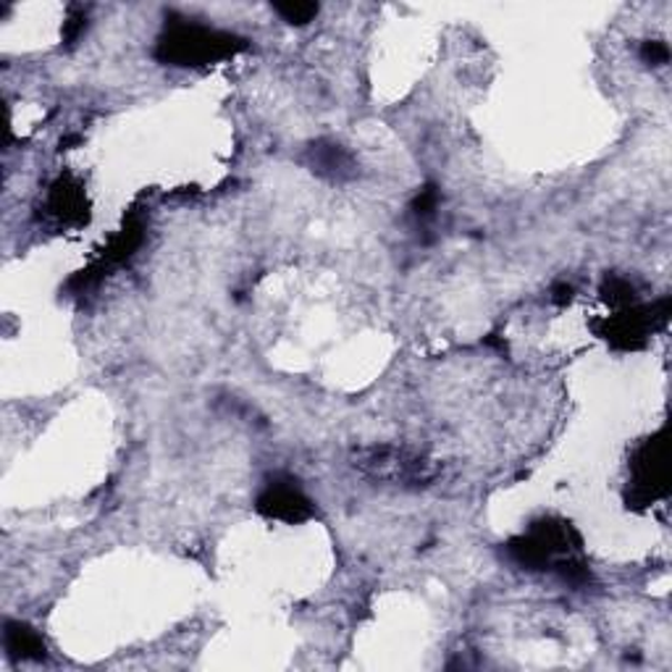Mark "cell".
Returning a JSON list of instances; mask_svg holds the SVG:
<instances>
[{
	"label": "cell",
	"mask_w": 672,
	"mask_h": 672,
	"mask_svg": "<svg viewBox=\"0 0 672 672\" xmlns=\"http://www.w3.org/2000/svg\"><path fill=\"white\" fill-rule=\"evenodd\" d=\"M670 318V300H660L656 305H628L615 315L596 323V334L606 339L615 350H641L654 329H662Z\"/></svg>",
	"instance_id": "277c9868"
},
{
	"label": "cell",
	"mask_w": 672,
	"mask_h": 672,
	"mask_svg": "<svg viewBox=\"0 0 672 672\" xmlns=\"http://www.w3.org/2000/svg\"><path fill=\"white\" fill-rule=\"evenodd\" d=\"M273 11L279 13L287 24H308L318 17V3H308V0H287V3H273Z\"/></svg>",
	"instance_id": "30bf717a"
},
{
	"label": "cell",
	"mask_w": 672,
	"mask_h": 672,
	"mask_svg": "<svg viewBox=\"0 0 672 672\" xmlns=\"http://www.w3.org/2000/svg\"><path fill=\"white\" fill-rule=\"evenodd\" d=\"M437 208H439V190L433 184H425L423 190L415 194V200L410 202V213H413L421 223L433 219Z\"/></svg>",
	"instance_id": "7c38bea8"
},
{
	"label": "cell",
	"mask_w": 672,
	"mask_h": 672,
	"mask_svg": "<svg viewBox=\"0 0 672 672\" xmlns=\"http://www.w3.org/2000/svg\"><path fill=\"white\" fill-rule=\"evenodd\" d=\"M84 24H87L84 11H82V9H77V6H74V9L69 11L67 21H63V40H67L69 46H74V42L79 40V34H82Z\"/></svg>",
	"instance_id": "5bb4252c"
},
{
	"label": "cell",
	"mask_w": 672,
	"mask_h": 672,
	"mask_svg": "<svg viewBox=\"0 0 672 672\" xmlns=\"http://www.w3.org/2000/svg\"><path fill=\"white\" fill-rule=\"evenodd\" d=\"M142 242H144V219L140 213H129L124 227L116 231V234L111 237V242H108L106 248L100 250V255L92 260L87 269L77 271L74 277L69 279L67 289H71V292H77V294H82V292H87V289H92L100 279L106 277L108 271L116 269V265L127 263V260L142 248Z\"/></svg>",
	"instance_id": "5b68a950"
},
{
	"label": "cell",
	"mask_w": 672,
	"mask_h": 672,
	"mask_svg": "<svg viewBox=\"0 0 672 672\" xmlns=\"http://www.w3.org/2000/svg\"><path fill=\"white\" fill-rule=\"evenodd\" d=\"M308 161L310 169H313L318 177L329 179V182H347V179H352L358 173L355 158L339 142H313L308 150Z\"/></svg>",
	"instance_id": "ba28073f"
},
{
	"label": "cell",
	"mask_w": 672,
	"mask_h": 672,
	"mask_svg": "<svg viewBox=\"0 0 672 672\" xmlns=\"http://www.w3.org/2000/svg\"><path fill=\"white\" fill-rule=\"evenodd\" d=\"M508 554L525 570L558 573L570 586L591 583V570L581 554V539L565 520L544 518L508 541Z\"/></svg>",
	"instance_id": "6da1fadb"
},
{
	"label": "cell",
	"mask_w": 672,
	"mask_h": 672,
	"mask_svg": "<svg viewBox=\"0 0 672 672\" xmlns=\"http://www.w3.org/2000/svg\"><path fill=\"white\" fill-rule=\"evenodd\" d=\"M573 298H575V287L568 284V281H560V284L552 287V302H554V305L565 308V305H570V302H573Z\"/></svg>",
	"instance_id": "9a60e30c"
},
{
	"label": "cell",
	"mask_w": 672,
	"mask_h": 672,
	"mask_svg": "<svg viewBox=\"0 0 672 672\" xmlns=\"http://www.w3.org/2000/svg\"><path fill=\"white\" fill-rule=\"evenodd\" d=\"M641 61L649 63V67H664L670 61V48L668 42L662 40H646L641 46Z\"/></svg>",
	"instance_id": "4fadbf2b"
},
{
	"label": "cell",
	"mask_w": 672,
	"mask_h": 672,
	"mask_svg": "<svg viewBox=\"0 0 672 672\" xmlns=\"http://www.w3.org/2000/svg\"><path fill=\"white\" fill-rule=\"evenodd\" d=\"M602 298L610 302L612 308H628L635 305V287L628 279L606 277L602 284Z\"/></svg>",
	"instance_id": "8fae6325"
},
{
	"label": "cell",
	"mask_w": 672,
	"mask_h": 672,
	"mask_svg": "<svg viewBox=\"0 0 672 672\" xmlns=\"http://www.w3.org/2000/svg\"><path fill=\"white\" fill-rule=\"evenodd\" d=\"M242 50H248V40L240 38V34L190 19L169 21L156 42L158 61L179 69L211 67V63L240 56Z\"/></svg>",
	"instance_id": "7a4b0ae2"
},
{
	"label": "cell",
	"mask_w": 672,
	"mask_h": 672,
	"mask_svg": "<svg viewBox=\"0 0 672 672\" xmlns=\"http://www.w3.org/2000/svg\"><path fill=\"white\" fill-rule=\"evenodd\" d=\"M46 219H50L56 227L63 229H79L90 221V200L82 182L71 173H61L53 184H50L46 205Z\"/></svg>",
	"instance_id": "52a82bcc"
},
{
	"label": "cell",
	"mask_w": 672,
	"mask_h": 672,
	"mask_svg": "<svg viewBox=\"0 0 672 672\" xmlns=\"http://www.w3.org/2000/svg\"><path fill=\"white\" fill-rule=\"evenodd\" d=\"M670 489L668 471V447L664 437L646 439L631 460V483H628V508H649V504L662 500Z\"/></svg>",
	"instance_id": "3957f363"
},
{
	"label": "cell",
	"mask_w": 672,
	"mask_h": 672,
	"mask_svg": "<svg viewBox=\"0 0 672 672\" xmlns=\"http://www.w3.org/2000/svg\"><path fill=\"white\" fill-rule=\"evenodd\" d=\"M3 646L11 660L17 662H40L46 660V641L32 625L19 623V620H6L3 625Z\"/></svg>",
	"instance_id": "9c48e42d"
},
{
	"label": "cell",
	"mask_w": 672,
	"mask_h": 672,
	"mask_svg": "<svg viewBox=\"0 0 672 672\" xmlns=\"http://www.w3.org/2000/svg\"><path fill=\"white\" fill-rule=\"evenodd\" d=\"M255 510L269 520H281V523H305L315 515L310 497L292 479H273L258 494Z\"/></svg>",
	"instance_id": "8992f818"
}]
</instances>
